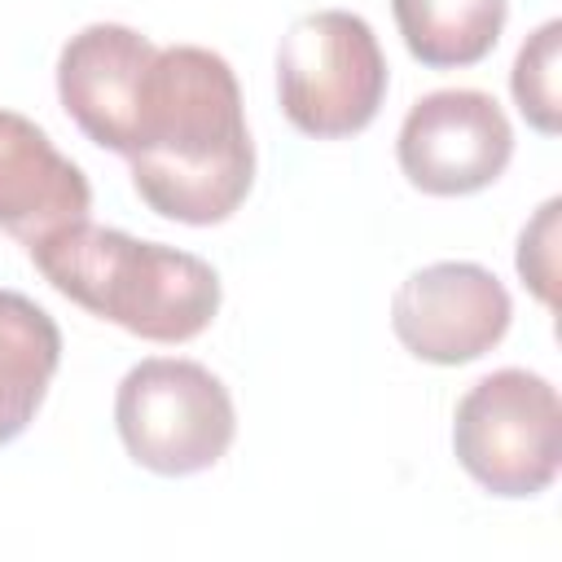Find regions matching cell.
<instances>
[{
  "mask_svg": "<svg viewBox=\"0 0 562 562\" xmlns=\"http://www.w3.org/2000/svg\"><path fill=\"white\" fill-rule=\"evenodd\" d=\"M136 198L176 224H224L255 184V140L233 66L198 44L158 48L127 145Z\"/></svg>",
  "mask_w": 562,
  "mask_h": 562,
  "instance_id": "obj_1",
  "label": "cell"
},
{
  "mask_svg": "<svg viewBox=\"0 0 562 562\" xmlns=\"http://www.w3.org/2000/svg\"><path fill=\"white\" fill-rule=\"evenodd\" d=\"M26 255L61 299L145 342L198 338L215 321L224 294L206 259L88 220Z\"/></svg>",
  "mask_w": 562,
  "mask_h": 562,
  "instance_id": "obj_2",
  "label": "cell"
},
{
  "mask_svg": "<svg viewBox=\"0 0 562 562\" xmlns=\"http://www.w3.org/2000/svg\"><path fill=\"white\" fill-rule=\"evenodd\" d=\"M386 57L373 26L351 9H316L277 44V97L294 132L342 140L364 132L386 101Z\"/></svg>",
  "mask_w": 562,
  "mask_h": 562,
  "instance_id": "obj_3",
  "label": "cell"
},
{
  "mask_svg": "<svg viewBox=\"0 0 562 562\" xmlns=\"http://www.w3.org/2000/svg\"><path fill=\"white\" fill-rule=\"evenodd\" d=\"M114 426L140 470L184 479L224 461L237 435V408L206 364L149 356L123 373L114 391Z\"/></svg>",
  "mask_w": 562,
  "mask_h": 562,
  "instance_id": "obj_4",
  "label": "cell"
},
{
  "mask_svg": "<svg viewBox=\"0 0 562 562\" xmlns=\"http://www.w3.org/2000/svg\"><path fill=\"white\" fill-rule=\"evenodd\" d=\"M452 452L483 492L501 501L540 496L562 470L558 386L531 369L479 378L457 404Z\"/></svg>",
  "mask_w": 562,
  "mask_h": 562,
  "instance_id": "obj_5",
  "label": "cell"
},
{
  "mask_svg": "<svg viewBox=\"0 0 562 562\" xmlns=\"http://www.w3.org/2000/svg\"><path fill=\"white\" fill-rule=\"evenodd\" d=\"M395 158L413 189L430 198H465L505 176L514 158V127L492 92L439 88L404 114Z\"/></svg>",
  "mask_w": 562,
  "mask_h": 562,
  "instance_id": "obj_6",
  "label": "cell"
},
{
  "mask_svg": "<svg viewBox=\"0 0 562 562\" xmlns=\"http://www.w3.org/2000/svg\"><path fill=\"white\" fill-rule=\"evenodd\" d=\"M514 321L509 290L492 268L439 259L408 272L391 299V329L408 356L426 364H470L487 356Z\"/></svg>",
  "mask_w": 562,
  "mask_h": 562,
  "instance_id": "obj_7",
  "label": "cell"
},
{
  "mask_svg": "<svg viewBox=\"0 0 562 562\" xmlns=\"http://www.w3.org/2000/svg\"><path fill=\"white\" fill-rule=\"evenodd\" d=\"M158 44L123 22H88L57 53V97L70 123L101 149L127 154L140 79Z\"/></svg>",
  "mask_w": 562,
  "mask_h": 562,
  "instance_id": "obj_8",
  "label": "cell"
},
{
  "mask_svg": "<svg viewBox=\"0 0 562 562\" xmlns=\"http://www.w3.org/2000/svg\"><path fill=\"white\" fill-rule=\"evenodd\" d=\"M92 211V184L40 123L0 110V228L18 246H40Z\"/></svg>",
  "mask_w": 562,
  "mask_h": 562,
  "instance_id": "obj_9",
  "label": "cell"
},
{
  "mask_svg": "<svg viewBox=\"0 0 562 562\" xmlns=\"http://www.w3.org/2000/svg\"><path fill=\"white\" fill-rule=\"evenodd\" d=\"M61 364L57 321L26 294L0 290V448L13 443L40 413Z\"/></svg>",
  "mask_w": 562,
  "mask_h": 562,
  "instance_id": "obj_10",
  "label": "cell"
},
{
  "mask_svg": "<svg viewBox=\"0 0 562 562\" xmlns=\"http://www.w3.org/2000/svg\"><path fill=\"white\" fill-rule=\"evenodd\" d=\"M404 48L430 70L479 66L509 18V0H391Z\"/></svg>",
  "mask_w": 562,
  "mask_h": 562,
  "instance_id": "obj_11",
  "label": "cell"
},
{
  "mask_svg": "<svg viewBox=\"0 0 562 562\" xmlns=\"http://www.w3.org/2000/svg\"><path fill=\"white\" fill-rule=\"evenodd\" d=\"M558 48H562V22L549 18L544 26H536V31L527 35V44L518 48L514 70H509L514 105H518L522 119H527L536 132H544V136H558V127H562Z\"/></svg>",
  "mask_w": 562,
  "mask_h": 562,
  "instance_id": "obj_12",
  "label": "cell"
},
{
  "mask_svg": "<svg viewBox=\"0 0 562 562\" xmlns=\"http://www.w3.org/2000/svg\"><path fill=\"white\" fill-rule=\"evenodd\" d=\"M558 211L562 202L549 198L518 237V277L544 307H558Z\"/></svg>",
  "mask_w": 562,
  "mask_h": 562,
  "instance_id": "obj_13",
  "label": "cell"
}]
</instances>
